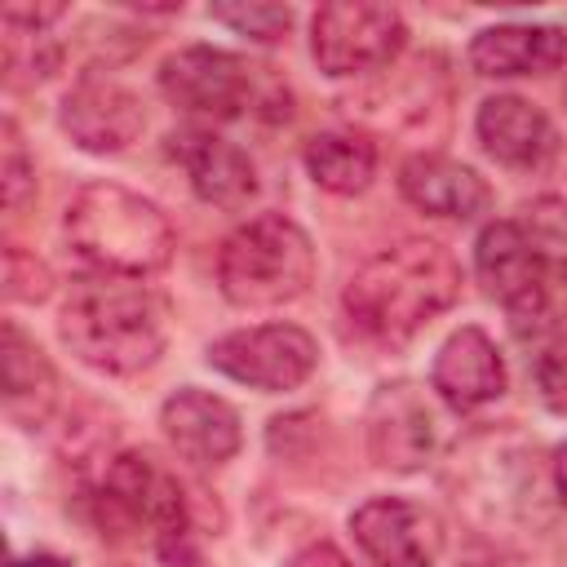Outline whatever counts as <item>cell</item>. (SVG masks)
<instances>
[{"label":"cell","instance_id":"cell-1","mask_svg":"<svg viewBox=\"0 0 567 567\" xmlns=\"http://www.w3.org/2000/svg\"><path fill=\"white\" fill-rule=\"evenodd\" d=\"M452 505L470 527L483 536H527L549 523V496L554 474L549 461H540L536 443L518 430H474L465 434L443 474Z\"/></svg>","mask_w":567,"mask_h":567},{"label":"cell","instance_id":"cell-2","mask_svg":"<svg viewBox=\"0 0 567 567\" xmlns=\"http://www.w3.org/2000/svg\"><path fill=\"white\" fill-rule=\"evenodd\" d=\"M461 297V266L434 239H399L372 252L341 288L346 319L372 341H408Z\"/></svg>","mask_w":567,"mask_h":567},{"label":"cell","instance_id":"cell-3","mask_svg":"<svg viewBox=\"0 0 567 567\" xmlns=\"http://www.w3.org/2000/svg\"><path fill=\"white\" fill-rule=\"evenodd\" d=\"M58 337L62 346L106 377H133L151 368L168 346V315L164 301L120 275L75 279L58 310Z\"/></svg>","mask_w":567,"mask_h":567},{"label":"cell","instance_id":"cell-4","mask_svg":"<svg viewBox=\"0 0 567 567\" xmlns=\"http://www.w3.org/2000/svg\"><path fill=\"white\" fill-rule=\"evenodd\" d=\"M71 252L97 275L146 279L173 261L177 235L164 208L120 182H84L62 217Z\"/></svg>","mask_w":567,"mask_h":567},{"label":"cell","instance_id":"cell-5","mask_svg":"<svg viewBox=\"0 0 567 567\" xmlns=\"http://www.w3.org/2000/svg\"><path fill=\"white\" fill-rule=\"evenodd\" d=\"M315 284V244L284 213L239 221L217 248V288L239 310L288 306Z\"/></svg>","mask_w":567,"mask_h":567},{"label":"cell","instance_id":"cell-6","mask_svg":"<svg viewBox=\"0 0 567 567\" xmlns=\"http://www.w3.org/2000/svg\"><path fill=\"white\" fill-rule=\"evenodd\" d=\"M159 93L204 120H239V115H266L288 120L292 97L270 66H257L230 49L213 44H186L159 62Z\"/></svg>","mask_w":567,"mask_h":567},{"label":"cell","instance_id":"cell-7","mask_svg":"<svg viewBox=\"0 0 567 567\" xmlns=\"http://www.w3.org/2000/svg\"><path fill=\"white\" fill-rule=\"evenodd\" d=\"M403 44L408 22L390 4H319L310 18V58L332 80L385 71Z\"/></svg>","mask_w":567,"mask_h":567},{"label":"cell","instance_id":"cell-8","mask_svg":"<svg viewBox=\"0 0 567 567\" xmlns=\"http://www.w3.org/2000/svg\"><path fill=\"white\" fill-rule=\"evenodd\" d=\"M505 315L518 346L527 350L540 403L567 416V257H549L540 279Z\"/></svg>","mask_w":567,"mask_h":567},{"label":"cell","instance_id":"cell-9","mask_svg":"<svg viewBox=\"0 0 567 567\" xmlns=\"http://www.w3.org/2000/svg\"><path fill=\"white\" fill-rule=\"evenodd\" d=\"M208 368L221 377L261 390V394H288L310 381L319 368V341L297 323H257L235 328L208 346Z\"/></svg>","mask_w":567,"mask_h":567},{"label":"cell","instance_id":"cell-10","mask_svg":"<svg viewBox=\"0 0 567 567\" xmlns=\"http://www.w3.org/2000/svg\"><path fill=\"white\" fill-rule=\"evenodd\" d=\"M363 430H368V456L394 474L425 470L443 443V416H439L434 394L408 377L372 390Z\"/></svg>","mask_w":567,"mask_h":567},{"label":"cell","instance_id":"cell-11","mask_svg":"<svg viewBox=\"0 0 567 567\" xmlns=\"http://www.w3.org/2000/svg\"><path fill=\"white\" fill-rule=\"evenodd\" d=\"M354 545L372 567H434L443 554V523L430 505L408 496H372L350 514Z\"/></svg>","mask_w":567,"mask_h":567},{"label":"cell","instance_id":"cell-12","mask_svg":"<svg viewBox=\"0 0 567 567\" xmlns=\"http://www.w3.org/2000/svg\"><path fill=\"white\" fill-rule=\"evenodd\" d=\"M102 505L128 523V527H146L159 540L168 536H186V492L177 483V474L168 465H159L151 452H120L106 465L102 478Z\"/></svg>","mask_w":567,"mask_h":567},{"label":"cell","instance_id":"cell-13","mask_svg":"<svg viewBox=\"0 0 567 567\" xmlns=\"http://www.w3.org/2000/svg\"><path fill=\"white\" fill-rule=\"evenodd\" d=\"M58 124L80 151L120 155L142 137L146 106L128 84H120L111 75H80L62 97Z\"/></svg>","mask_w":567,"mask_h":567},{"label":"cell","instance_id":"cell-14","mask_svg":"<svg viewBox=\"0 0 567 567\" xmlns=\"http://www.w3.org/2000/svg\"><path fill=\"white\" fill-rule=\"evenodd\" d=\"M159 430L168 439V447L195 465V470H217L226 465L239 443H244V425H239V412L213 394V390H199V385H182L177 394L164 399L159 408Z\"/></svg>","mask_w":567,"mask_h":567},{"label":"cell","instance_id":"cell-15","mask_svg":"<svg viewBox=\"0 0 567 567\" xmlns=\"http://www.w3.org/2000/svg\"><path fill=\"white\" fill-rule=\"evenodd\" d=\"M474 133H478V146L501 168H514V173H540L558 155L554 120L518 93L483 97V106L474 115Z\"/></svg>","mask_w":567,"mask_h":567},{"label":"cell","instance_id":"cell-16","mask_svg":"<svg viewBox=\"0 0 567 567\" xmlns=\"http://www.w3.org/2000/svg\"><path fill=\"white\" fill-rule=\"evenodd\" d=\"M168 155L186 168L190 190L217 208H244L257 195V164L244 146L213 128H182L168 137Z\"/></svg>","mask_w":567,"mask_h":567},{"label":"cell","instance_id":"cell-17","mask_svg":"<svg viewBox=\"0 0 567 567\" xmlns=\"http://www.w3.org/2000/svg\"><path fill=\"white\" fill-rule=\"evenodd\" d=\"M505 385H509L505 359H501L496 341H492L483 328L465 323V328H456V332L439 346L434 368H430V390H434L447 408H456V412L483 408V403L501 399Z\"/></svg>","mask_w":567,"mask_h":567},{"label":"cell","instance_id":"cell-18","mask_svg":"<svg viewBox=\"0 0 567 567\" xmlns=\"http://www.w3.org/2000/svg\"><path fill=\"white\" fill-rule=\"evenodd\" d=\"M399 195L412 208H421L425 217H443V221H474L478 213L492 208V186L470 164L434 155V151L403 159Z\"/></svg>","mask_w":567,"mask_h":567},{"label":"cell","instance_id":"cell-19","mask_svg":"<svg viewBox=\"0 0 567 567\" xmlns=\"http://www.w3.org/2000/svg\"><path fill=\"white\" fill-rule=\"evenodd\" d=\"M567 58V31L549 22H496L470 40V66L487 80L545 75Z\"/></svg>","mask_w":567,"mask_h":567},{"label":"cell","instance_id":"cell-20","mask_svg":"<svg viewBox=\"0 0 567 567\" xmlns=\"http://www.w3.org/2000/svg\"><path fill=\"white\" fill-rule=\"evenodd\" d=\"M0 399L4 416L22 430H40L58 408V372L49 354L9 319L0 337Z\"/></svg>","mask_w":567,"mask_h":567},{"label":"cell","instance_id":"cell-21","mask_svg":"<svg viewBox=\"0 0 567 567\" xmlns=\"http://www.w3.org/2000/svg\"><path fill=\"white\" fill-rule=\"evenodd\" d=\"M549 252H540V244L518 226V221H487L478 230L474 244V275L483 284V292L492 301H501L505 310L540 279Z\"/></svg>","mask_w":567,"mask_h":567},{"label":"cell","instance_id":"cell-22","mask_svg":"<svg viewBox=\"0 0 567 567\" xmlns=\"http://www.w3.org/2000/svg\"><path fill=\"white\" fill-rule=\"evenodd\" d=\"M306 173L328 195H359L377 177V146L354 128L315 133L306 142Z\"/></svg>","mask_w":567,"mask_h":567},{"label":"cell","instance_id":"cell-23","mask_svg":"<svg viewBox=\"0 0 567 567\" xmlns=\"http://www.w3.org/2000/svg\"><path fill=\"white\" fill-rule=\"evenodd\" d=\"M208 18L230 27L235 35L252 44H279L292 31V9L270 4V0H235V4H208Z\"/></svg>","mask_w":567,"mask_h":567},{"label":"cell","instance_id":"cell-24","mask_svg":"<svg viewBox=\"0 0 567 567\" xmlns=\"http://www.w3.org/2000/svg\"><path fill=\"white\" fill-rule=\"evenodd\" d=\"M0 190H4V208L22 213L35 195V164L27 159L22 133L13 120H4V155H0Z\"/></svg>","mask_w":567,"mask_h":567},{"label":"cell","instance_id":"cell-25","mask_svg":"<svg viewBox=\"0 0 567 567\" xmlns=\"http://www.w3.org/2000/svg\"><path fill=\"white\" fill-rule=\"evenodd\" d=\"M53 292V275L49 266L35 257V252H22V248H9L4 252V297L9 301H44Z\"/></svg>","mask_w":567,"mask_h":567},{"label":"cell","instance_id":"cell-26","mask_svg":"<svg viewBox=\"0 0 567 567\" xmlns=\"http://www.w3.org/2000/svg\"><path fill=\"white\" fill-rule=\"evenodd\" d=\"M288 567H354L337 545H328V540H315V545H306V549H297L292 558H288Z\"/></svg>","mask_w":567,"mask_h":567},{"label":"cell","instance_id":"cell-27","mask_svg":"<svg viewBox=\"0 0 567 567\" xmlns=\"http://www.w3.org/2000/svg\"><path fill=\"white\" fill-rule=\"evenodd\" d=\"M549 474H554V492H558V501L567 505V443L554 452V461H549Z\"/></svg>","mask_w":567,"mask_h":567},{"label":"cell","instance_id":"cell-28","mask_svg":"<svg viewBox=\"0 0 567 567\" xmlns=\"http://www.w3.org/2000/svg\"><path fill=\"white\" fill-rule=\"evenodd\" d=\"M9 567H71V563L58 554H27V558H13Z\"/></svg>","mask_w":567,"mask_h":567}]
</instances>
